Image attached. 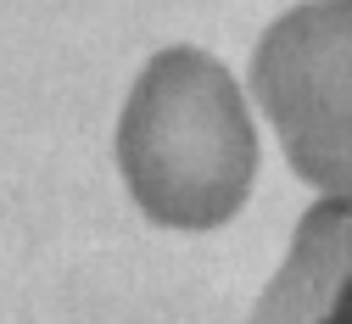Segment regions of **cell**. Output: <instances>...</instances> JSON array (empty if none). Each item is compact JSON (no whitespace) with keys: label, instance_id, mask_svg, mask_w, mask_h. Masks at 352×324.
<instances>
[{"label":"cell","instance_id":"6da1fadb","mask_svg":"<svg viewBox=\"0 0 352 324\" xmlns=\"http://www.w3.org/2000/svg\"><path fill=\"white\" fill-rule=\"evenodd\" d=\"M118 168L162 229L230 224L257 179V129L230 67L196 45L157 51L123 101Z\"/></svg>","mask_w":352,"mask_h":324},{"label":"cell","instance_id":"7a4b0ae2","mask_svg":"<svg viewBox=\"0 0 352 324\" xmlns=\"http://www.w3.org/2000/svg\"><path fill=\"white\" fill-rule=\"evenodd\" d=\"M252 96L285 162L330 196H352V0H307L252 51Z\"/></svg>","mask_w":352,"mask_h":324},{"label":"cell","instance_id":"3957f363","mask_svg":"<svg viewBox=\"0 0 352 324\" xmlns=\"http://www.w3.org/2000/svg\"><path fill=\"white\" fill-rule=\"evenodd\" d=\"M252 324H352V196H324L302 213Z\"/></svg>","mask_w":352,"mask_h":324}]
</instances>
